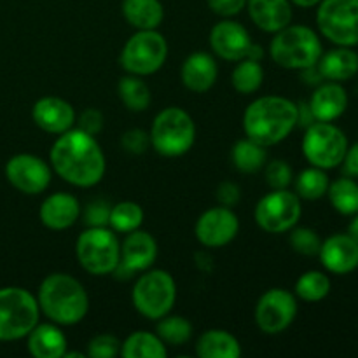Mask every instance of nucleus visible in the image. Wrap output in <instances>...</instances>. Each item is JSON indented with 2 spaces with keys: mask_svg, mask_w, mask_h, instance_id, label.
<instances>
[{
  "mask_svg": "<svg viewBox=\"0 0 358 358\" xmlns=\"http://www.w3.org/2000/svg\"><path fill=\"white\" fill-rule=\"evenodd\" d=\"M49 163L62 180L76 187L100 184L107 170L100 143L79 128L58 135L49 152Z\"/></svg>",
  "mask_w": 358,
  "mask_h": 358,
  "instance_id": "1",
  "label": "nucleus"
},
{
  "mask_svg": "<svg viewBox=\"0 0 358 358\" xmlns=\"http://www.w3.org/2000/svg\"><path fill=\"white\" fill-rule=\"evenodd\" d=\"M297 128V103L285 96H261L252 101L243 114L247 138L271 147L283 142Z\"/></svg>",
  "mask_w": 358,
  "mask_h": 358,
  "instance_id": "2",
  "label": "nucleus"
},
{
  "mask_svg": "<svg viewBox=\"0 0 358 358\" xmlns=\"http://www.w3.org/2000/svg\"><path fill=\"white\" fill-rule=\"evenodd\" d=\"M38 310L56 325H76L90 310L83 283L66 273H52L42 280L37 296Z\"/></svg>",
  "mask_w": 358,
  "mask_h": 358,
  "instance_id": "3",
  "label": "nucleus"
},
{
  "mask_svg": "<svg viewBox=\"0 0 358 358\" xmlns=\"http://www.w3.org/2000/svg\"><path fill=\"white\" fill-rule=\"evenodd\" d=\"M322 42L317 31L304 24H289L276 31L269 44V55L278 66L287 70H304L320 59Z\"/></svg>",
  "mask_w": 358,
  "mask_h": 358,
  "instance_id": "4",
  "label": "nucleus"
},
{
  "mask_svg": "<svg viewBox=\"0 0 358 358\" xmlns=\"http://www.w3.org/2000/svg\"><path fill=\"white\" fill-rule=\"evenodd\" d=\"M150 145L164 157H180L196 142V124L180 107H168L154 117L150 128Z\"/></svg>",
  "mask_w": 358,
  "mask_h": 358,
  "instance_id": "5",
  "label": "nucleus"
},
{
  "mask_svg": "<svg viewBox=\"0 0 358 358\" xmlns=\"http://www.w3.org/2000/svg\"><path fill=\"white\" fill-rule=\"evenodd\" d=\"M76 255L80 268L90 275H112L121 261V241L108 226L87 227L77 238Z\"/></svg>",
  "mask_w": 358,
  "mask_h": 358,
  "instance_id": "6",
  "label": "nucleus"
},
{
  "mask_svg": "<svg viewBox=\"0 0 358 358\" xmlns=\"http://www.w3.org/2000/svg\"><path fill=\"white\" fill-rule=\"evenodd\" d=\"M37 297L21 287L0 289V341H17L38 324Z\"/></svg>",
  "mask_w": 358,
  "mask_h": 358,
  "instance_id": "7",
  "label": "nucleus"
},
{
  "mask_svg": "<svg viewBox=\"0 0 358 358\" xmlns=\"http://www.w3.org/2000/svg\"><path fill=\"white\" fill-rule=\"evenodd\" d=\"M177 299V283L164 269L145 271L131 290V303L135 310L147 320H159L166 317Z\"/></svg>",
  "mask_w": 358,
  "mask_h": 358,
  "instance_id": "8",
  "label": "nucleus"
},
{
  "mask_svg": "<svg viewBox=\"0 0 358 358\" xmlns=\"http://www.w3.org/2000/svg\"><path fill=\"white\" fill-rule=\"evenodd\" d=\"M345 131L332 122L315 121L308 126L303 138V154L311 166L332 170L343 164L348 150Z\"/></svg>",
  "mask_w": 358,
  "mask_h": 358,
  "instance_id": "9",
  "label": "nucleus"
},
{
  "mask_svg": "<svg viewBox=\"0 0 358 358\" xmlns=\"http://www.w3.org/2000/svg\"><path fill=\"white\" fill-rule=\"evenodd\" d=\"M168 58V42L157 30H138L121 51V66L133 76L156 73Z\"/></svg>",
  "mask_w": 358,
  "mask_h": 358,
  "instance_id": "10",
  "label": "nucleus"
},
{
  "mask_svg": "<svg viewBox=\"0 0 358 358\" xmlns=\"http://www.w3.org/2000/svg\"><path fill=\"white\" fill-rule=\"evenodd\" d=\"M320 34L336 45H358V0H322L317 10Z\"/></svg>",
  "mask_w": 358,
  "mask_h": 358,
  "instance_id": "11",
  "label": "nucleus"
},
{
  "mask_svg": "<svg viewBox=\"0 0 358 358\" xmlns=\"http://www.w3.org/2000/svg\"><path fill=\"white\" fill-rule=\"evenodd\" d=\"M303 205L296 192L287 189L271 191L259 199L255 205V222L262 231L271 234H282L296 227L299 222Z\"/></svg>",
  "mask_w": 358,
  "mask_h": 358,
  "instance_id": "12",
  "label": "nucleus"
},
{
  "mask_svg": "<svg viewBox=\"0 0 358 358\" xmlns=\"http://www.w3.org/2000/svg\"><path fill=\"white\" fill-rule=\"evenodd\" d=\"M297 317V301L285 289H269L255 306V324L264 334L275 336L287 331Z\"/></svg>",
  "mask_w": 358,
  "mask_h": 358,
  "instance_id": "13",
  "label": "nucleus"
},
{
  "mask_svg": "<svg viewBox=\"0 0 358 358\" xmlns=\"http://www.w3.org/2000/svg\"><path fill=\"white\" fill-rule=\"evenodd\" d=\"M6 177L14 189L23 194L35 196L49 187L52 168L34 154H16L6 163Z\"/></svg>",
  "mask_w": 358,
  "mask_h": 358,
  "instance_id": "14",
  "label": "nucleus"
},
{
  "mask_svg": "<svg viewBox=\"0 0 358 358\" xmlns=\"http://www.w3.org/2000/svg\"><path fill=\"white\" fill-rule=\"evenodd\" d=\"M156 257L157 243L152 234L140 229L126 233L121 243V261L114 269V276L117 280L131 278L135 273L150 269Z\"/></svg>",
  "mask_w": 358,
  "mask_h": 358,
  "instance_id": "15",
  "label": "nucleus"
},
{
  "mask_svg": "<svg viewBox=\"0 0 358 358\" xmlns=\"http://www.w3.org/2000/svg\"><path fill=\"white\" fill-rule=\"evenodd\" d=\"M240 231V220L227 206H213L196 220L194 233L199 243L206 248H220L229 245Z\"/></svg>",
  "mask_w": 358,
  "mask_h": 358,
  "instance_id": "16",
  "label": "nucleus"
},
{
  "mask_svg": "<svg viewBox=\"0 0 358 358\" xmlns=\"http://www.w3.org/2000/svg\"><path fill=\"white\" fill-rule=\"evenodd\" d=\"M210 45L213 52L226 62H240L247 58L252 38L243 24L226 17L210 31Z\"/></svg>",
  "mask_w": 358,
  "mask_h": 358,
  "instance_id": "17",
  "label": "nucleus"
},
{
  "mask_svg": "<svg viewBox=\"0 0 358 358\" xmlns=\"http://www.w3.org/2000/svg\"><path fill=\"white\" fill-rule=\"evenodd\" d=\"M322 266L334 275H348L358 268V241L350 234H332L318 252Z\"/></svg>",
  "mask_w": 358,
  "mask_h": 358,
  "instance_id": "18",
  "label": "nucleus"
},
{
  "mask_svg": "<svg viewBox=\"0 0 358 358\" xmlns=\"http://www.w3.org/2000/svg\"><path fill=\"white\" fill-rule=\"evenodd\" d=\"M31 119L45 133L62 135L72 129L76 122V110L66 100L58 96H44L31 108Z\"/></svg>",
  "mask_w": 358,
  "mask_h": 358,
  "instance_id": "19",
  "label": "nucleus"
},
{
  "mask_svg": "<svg viewBox=\"0 0 358 358\" xmlns=\"http://www.w3.org/2000/svg\"><path fill=\"white\" fill-rule=\"evenodd\" d=\"M80 217V203L69 192H55L42 201L38 219L48 229L65 231L72 227Z\"/></svg>",
  "mask_w": 358,
  "mask_h": 358,
  "instance_id": "20",
  "label": "nucleus"
},
{
  "mask_svg": "<svg viewBox=\"0 0 358 358\" xmlns=\"http://www.w3.org/2000/svg\"><path fill=\"white\" fill-rule=\"evenodd\" d=\"M248 14L255 27L268 34H276L292 23L290 0H247Z\"/></svg>",
  "mask_w": 358,
  "mask_h": 358,
  "instance_id": "21",
  "label": "nucleus"
},
{
  "mask_svg": "<svg viewBox=\"0 0 358 358\" xmlns=\"http://www.w3.org/2000/svg\"><path fill=\"white\" fill-rule=\"evenodd\" d=\"M310 108L313 112L315 121L332 122L341 117L348 108V94L341 86V83H329L322 84L311 94Z\"/></svg>",
  "mask_w": 358,
  "mask_h": 358,
  "instance_id": "22",
  "label": "nucleus"
},
{
  "mask_svg": "<svg viewBox=\"0 0 358 358\" xmlns=\"http://www.w3.org/2000/svg\"><path fill=\"white\" fill-rule=\"evenodd\" d=\"M217 76H219V66L208 52H192L182 63V83L192 93H206L215 84Z\"/></svg>",
  "mask_w": 358,
  "mask_h": 358,
  "instance_id": "23",
  "label": "nucleus"
},
{
  "mask_svg": "<svg viewBox=\"0 0 358 358\" xmlns=\"http://www.w3.org/2000/svg\"><path fill=\"white\" fill-rule=\"evenodd\" d=\"M322 79L332 80V83H345L358 73V55L352 48L338 45L324 55L317 63Z\"/></svg>",
  "mask_w": 358,
  "mask_h": 358,
  "instance_id": "24",
  "label": "nucleus"
},
{
  "mask_svg": "<svg viewBox=\"0 0 358 358\" xmlns=\"http://www.w3.org/2000/svg\"><path fill=\"white\" fill-rule=\"evenodd\" d=\"M27 338L28 352L35 358H62L69 346L66 336L56 324H37Z\"/></svg>",
  "mask_w": 358,
  "mask_h": 358,
  "instance_id": "25",
  "label": "nucleus"
},
{
  "mask_svg": "<svg viewBox=\"0 0 358 358\" xmlns=\"http://www.w3.org/2000/svg\"><path fill=\"white\" fill-rule=\"evenodd\" d=\"M196 355L199 358H240L241 345L231 332L212 329L196 341Z\"/></svg>",
  "mask_w": 358,
  "mask_h": 358,
  "instance_id": "26",
  "label": "nucleus"
},
{
  "mask_svg": "<svg viewBox=\"0 0 358 358\" xmlns=\"http://www.w3.org/2000/svg\"><path fill=\"white\" fill-rule=\"evenodd\" d=\"M122 16L136 30H156L164 17L159 0H122Z\"/></svg>",
  "mask_w": 358,
  "mask_h": 358,
  "instance_id": "27",
  "label": "nucleus"
},
{
  "mask_svg": "<svg viewBox=\"0 0 358 358\" xmlns=\"http://www.w3.org/2000/svg\"><path fill=\"white\" fill-rule=\"evenodd\" d=\"M121 355L124 358H166V345L157 334L136 331L121 343Z\"/></svg>",
  "mask_w": 358,
  "mask_h": 358,
  "instance_id": "28",
  "label": "nucleus"
},
{
  "mask_svg": "<svg viewBox=\"0 0 358 358\" xmlns=\"http://www.w3.org/2000/svg\"><path fill=\"white\" fill-rule=\"evenodd\" d=\"M231 159L233 164L236 166L238 171L241 173H257L268 163V152H266V147H262L261 143L254 142L250 138L238 140L233 145L231 150Z\"/></svg>",
  "mask_w": 358,
  "mask_h": 358,
  "instance_id": "29",
  "label": "nucleus"
},
{
  "mask_svg": "<svg viewBox=\"0 0 358 358\" xmlns=\"http://www.w3.org/2000/svg\"><path fill=\"white\" fill-rule=\"evenodd\" d=\"M117 93L124 107L131 112L147 110L150 101H152L150 87L138 76H133V73L119 80Z\"/></svg>",
  "mask_w": 358,
  "mask_h": 358,
  "instance_id": "30",
  "label": "nucleus"
},
{
  "mask_svg": "<svg viewBox=\"0 0 358 358\" xmlns=\"http://www.w3.org/2000/svg\"><path fill=\"white\" fill-rule=\"evenodd\" d=\"M331 205L341 215L358 213V184L353 178L341 177L329 184L327 191Z\"/></svg>",
  "mask_w": 358,
  "mask_h": 358,
  "instance_id": "31",
  "label": "nucleus"
},
{
  "mask_svg": "<svg viewBox=\"0 0 358 358\" xmlns=\"http://www.w3.org/2000/svg\"><path fill=\"white\" fill-rule=\"evenodd\" d=\"M231 83L240 94H254L264 83V69L255 59H240L231 73Z\"/></svg>",
  "mask_w": 358,
  "mask_h": 358,
  "instance_id": "32",
  "label": "nucleus"
},
{
  "mask_svg": "<svg viewBox=\"0 0 358 358\" xmlns=\"http://www.w3.org/2000/svg\"><path fill=\"white\" fill-rule=\"evenodd\" d=\"M329 184H331V180H329L325 170L317 166L306 168L296 177V194L301 199L317 201L327 194Z\"/></svg>",
  "mask_w": 358,
  "mask_h": 358,
  "instance_id": "33",
  "label": "nucleus"
},
{
  "mask_svg": "<svg viewBox=\"0 0 358 358\" xmlns=\"http://www.w3.org/2000/svg\"><path fill=\"white\" fill-rule=\"evenodd\" d=\"M157 336L164 345L170 346H182L185 343L191 341L192 338V324L187 318L180 317V315H166V317L157 320Z\"/></svg>",
  "mask_w": 358,
  "mask_h": 358,
  "instance_id": "34",
  "label": "nucleus"
},
{
  "mask_svg": "<svg viewBox=\"0 0 358 358\" xmlns=\"http://www.w3.org/2000/svg\"><path fill=\"white\" fill-rule=\"evenodd\" d=\"M143 222V210L135 201H121L110 206V217H108V227L115 233H131L140 229Z\"/></svg>",
  "mask_w": 358,
  "mask_h": 358,
  "instance_id": "35",
  "label": "nucleus"
},
{
  "mask_svg": "<svg viewBox=\"0 0 358 358\" xmlns=\"http://www.w3.org/2000/svg\"><path fill=\"white\" fill-rule=\"evenodd\" d=\"M331 292V278L322 271H306L296 282V294L306 303H318Z\"/></svg>",
  "mask_w": 358,
  "mask_h": 358,
  "instance_id": "36",
  "label": "nucleus"
},
{
  "mask_svg": "<svg viewBox=\"0 0 358 358\" xmlns=\"http://www.w3.org/2000/svg\"><path fill=\"white\" fill-rule=\"evenodd\" d=\"M290 247L301 255H308V257H313L318 255L322 247V240L318 236V233L311 227H297V229H290Z\"/></svg>",
  "mask_w": 358,
  "mask_h": 358,
  "instance_id": "37",
  "label": "nucleus"
},
{
  "mask_svg": "<svg viewBox=\"0 0 358 358\" xmlns=\"http://www.w3.org/2000/svg\"><path fill=\"white\" fill-rule=\"evenodd\" d=\"M264 178L273 191L278 189H287L294 180L292 168L287 161L275 159L271 163H266L264 166Z\"/></svg>",
  "mask_w": 358,
  "mask_h": 358,
  "instance_id": "38",
  "label": "nucleus"
},
{
  "mask_svg": "<svg viewBox=\"0 0 358 358\" xmlns=\"http://www.w3.org/2000/svg\"><path fill=\"white\" fill-rule=\"evenodd\" d=\"M86 355L90 358H114L121 355V341L112 334L94 336L87 345Z\"/></svg>",
  "mask_w": 358,
  "mask_h": 358,
  "instance_id": "39",
  "label": "nucleus"
},
{
  "mask_svg": "<svg viewBox=\"0 0 358 358\" xmlns=\"http://www.w3.org/2000/svg\"><path fill=\"white\" fill-rule=\"evenodd\" d=\"M121 145L126 152L140 156V154H145L147 149L150 147V135L140 128L128 129V131L122 135Z\"/></svg>",
  "mask_w": 358,
  "mask_h": 358,
  "instance_id": "40",
  "label": "nucleus"
},
{
  "mask_svg": "<svg viewBox=\"0 0 358 358\" xmlns=\"http://www.w3.org/2000/svg\"><path fill=\"white\" fill-rule=\"evenodd\" d=\"M108 217H110V206L105 201H93L84 210V222L87 227H105L108 226Z\"/></svg>",
  "mask_w": 358,
  "mask_h": 358,
  "instance_id": "41",
  "label": "nucleus"
},
{
  "mask_svg": "<svg viewBox=\"0 0 358 358\" xmlns=\"http://www.w3.org/2000/svg\"><path fill=\"white\" fill-rule=\"evenodd\" d=\"M79 129L87 135H98L103 129V114L98 108H86L79 115Z\"/></svg>",
  "mask_w": 358,
  "mask_h": 358,
  "instance_id": "42",
  "label": "nucleus"
},
{
  "mask_svg": "<svg viewBox=\"0 0 358 358\" xmlns=\"http://www.w3.org/2000/svg\"><path fill=\"white\" fill-rule=\"evenodd\" d=\"M213 14L222 17H233L247 7V0H206Z\"/></svg>",
  "mask_w": 358,
  "mask_h": 358,
  "instance_id": "43",
  "label": "nucleus"
},
{
  "mask_svg": "<svg viewBox=\"0 0 358 358\" xmlns=\"http://www.w3.org/2000/svg\"><path fill=\"white\" fill-rule=\"evenodd\" d=\"M241 199V191L238 187V184L234 182H222V184L217 187V201L222 206H227V208H233L240 203Z\"/></svg>",
  "mask_w": 358,
  "mask_h": 358,
  "instance_id": "44",
  "label": "nucleus"
},
{
  "mask_svg": "<svg viewBox=\"0 0 358 358\" xmlns=\"http://www.w3.org/2000/svg\"><path fill=\"white\" fill-rule=\"evenodd\" d=\"M343 164H345V171L350 177H358V142L348 147Z\"/></svg>",
  "mask_w": 358,
  "mask_h": 358,
  "instance_id": "45",
  "label": "nucleus"
},
{
  "mask_svg": "<svg viewBox=\"0 0 358 358\" xmlns=\"http://www.w3.org/2000/svg\"><path fill=\"white\" fill-rule=\"evenodd\" d=\"M313 122H315V117H313V112H311L310 105L304 103V101L297 103V126L308 128V126H311Z\"/></svg>",
  "mask_w": 358,
  "mask_h": 358,
  "instance_id": "46",
  "label": "nucleus"
},
{
  "mask_svg": "<svg viewBox=\"0 0 358 358\" xmlns=\"http://www.w3.org/2000/svg\"><path fill=\"white\" fill-rule=\"evenodd\" d=\"M196 266L201 271H212V257L206 252H198L196 254Z\"/></svg>",
  "mask_w": 358,
  "mask_h": 358,
  "instance_id": "47",
  "label": "nucleus"
},
{
  "mask_svg": "<svg viewBox=\"0 0 358 358\" xmlns=\"http://www.w3.org/2000/svg\"><path fill=\"white\" fill-rule=\"evenodd\" d=\"M262 56H264V51H262V48H261V45H257V44H254V42H252L250 49H248V55H247V58H250V59H255V62H259V59H261Z\"/></svg>",
  "mask_w": 358,
  "mask_h": 358,
  "instance_id": "48",
  "label": "nucleus"
},
{
  "mask_svg": "<svg viewBox=\"0 0 358 358\" xmlns=\"http://www.w3.org/2000/svg\"><path fill=\"white\" fill-rule=\"evenodd\" d=\"M320 2L322 0H290V3H294L297 7H303V9H310V7L318 6Z\"/></svg>",
  "mask_w": 358,
  "mask_h": 358,
  "instance_id": "49",
  "label": "nucleus"
},
{
  "mask_svg": "<svg viewBox=\"0 0 358 358\" xmlns=\"http://www.w3.org/2000/svg\"><path fill=\"white\" fill-rule=\"evenodd\" d=\"M348 234L352 238H355V240L358 241V213H355V217H353V220L350 222L348 226Z\"/></svg>",
  "mask_w": 358,
  "mask_h": 358,
  "instance_id": "50",
  "label": "nucleus"
}]
</instances>
